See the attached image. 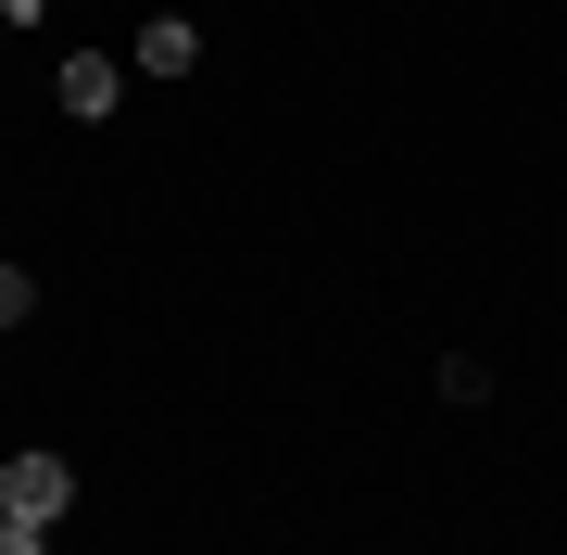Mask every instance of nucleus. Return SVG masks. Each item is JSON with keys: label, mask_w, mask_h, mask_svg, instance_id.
<instances>
[{"label": "nucleus", "mask_w": 567, "mask_h": 555, "mask_svg": "<svg viewBox=\"0 0 567 555\" xmlns=\"http://www.w3.org/2000/svg\"><path fill=\"white\" fill-rule=\"evenodd\" d=\"M0 505H13V517H39V531H51V517L76 505V467H63V454H13V467H0Z\"/></svg>", "instance_id": "obj_1"}, {"label": "nucleus", "mask_w": 567, "mask_h": 555, "mask_svg": "<svg viewBox=\"0 0 567 555\" xmlns=\"http://www.w3.org/2000/svg\"><path fill=\"white\" fill-rule=\"evenodd\" d=\"M126 76H140V63H114V51H63V114H114Z\"/></svg>", "instance_id": "obj_2"}, {"label": "nucleus", "mask_w": 567, "mask_h": 555, "mask_svg": "<svg viewBox=\"0 0 567 555\" xmlns=\"http://www.w3.org/2000/svg\"><path fill=\"white\" fill-rule=\"evenodd\" d=\"M189 63H203V25H189V13H152L140 25V76H189Z\"/></svg>", "instance_id": "obj_3"}, {"label": "nucleus", "mask_w": 567, "mask_h": 555, "mask_svg": "<svg viewBox=\"0 0 567 555\" xmlns=\"http://www.w3.org/2000/svg\"><path fill=\"white\" fill-rule=\"evenodd\" d=\"M25 316H39V278H25V266H0V329H25Z\"/></svg>", "instance_id": "obj_4"}, {"label": "nucleus", "mask_w": 567, "mask_h": 555, "mask_svg": "<svg viewBox=\"0 0 567 555\" xmlns=\"http://www.w3.org/2000/svg\"><path fill=\"white\" fill-rule=\"evenodd\" d=\"M0 555H51V531L39 517H0Z\"/></svg>", "instance_id": "obj_5"}, {"label": "nucleus", "mask_w": 567, "mask_h": 555, "mask_svg": "<svg viewBox=\"0 0 567 555\" xmlns=\"http://www.w3.org/2000/svg\"><path fill=\"white\" fill-rule=\"evenodd\" d=\"M0 39H13V25H0Z\"/></svg>", "instance_id": "obj_6"}, {"label": "nucleus", "mask_w": 567, "mask_h": 555, "mask_svg": "<svg viewBox=\"0 0 567 555\" xmlns=\"http://www.w3.org/2000/svg\"><path fill=\"white\" fill-rule=\"evenodd\" d=\"M0 517H13V505H0Z\"/></svg>", "instance_id": "obj_7"}]
</instances>
